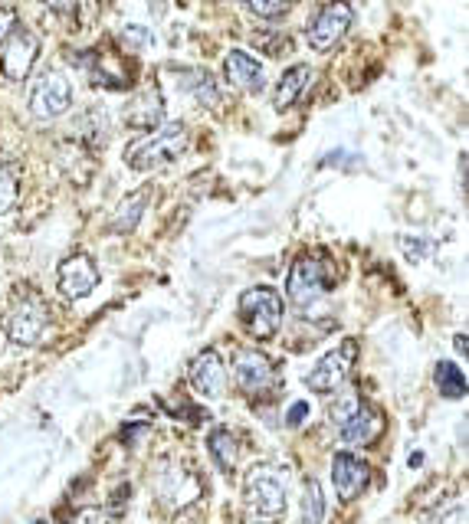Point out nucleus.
Returning <instances> with one entry per match:
<instances>
[{"mask_svg": "<svg viewBox=\"0 0 469 524\" xmlns=\"http://www.w3.org/2000/svg\"><path fill=\"white\" fill-rule=\"evenodd\" d=\"M191 145V131L184 122H164L158 128H151L148 135L135 138L125 148V164L135 171H155L161 164L178 161L181 154Z\"/></svg>", "mask_w": 469, "mask_h": 524, "instance_id": "obj_1", "label": "nucleus"}, {"mask_svg": "<svg viewBox=\"0 0 469 524\" xmlns=\"http://www.w3.org/2000/svg\"><path fill=\"white\" fill-rule=\"evenodd\" d=\"M151 488H155L158 508H164L168 515H174V511H181L187 505H194L197 498H201V492H204V485H201V479H197V472L187 466V462H174V459L161 462Z\"/></svg>", "mask_w": 469, "mask_h": 524, "instance_id": "obj_2", "label": "nucleus"}, {"mask_svg": "<svg viewBox=\"0 0 469 524\" xmlns=\"http://www.w3.org/2000/svg\"><path fill=\"white\" fill-rule=\"evenodd\" d=\"M237 315L253 338L260 341L273 338L279 325H283V299H279V292L269 289V285H256V289H246L240 295Z\"/></svg>", "mask_w": 469, "mask_h": 524, "instance_id": "obj_3", "label": "nucleus"}, {"mask_svg": "<svg viewBox=\"0 0 469 524\" xmlns=\"http://www.w3.org/2000/svg\"><path fill=\"white\" fill-rule=\"evenodd\" d=\"M243 495H246V505L263 521H276L286 515V485H283V475L273 466H256L246 472Z\"/></svg>", "mask_w": 469, "mask_h": 524, "instance_id": "obj_4", "label": "nucleus"}, {"mask_svg": "<svg viewBox=\"0 0 469 524\" xmlns=\"http://www.w3.org/2000/svg\"><path fill=\"white\" fill-rule=\"evenodd\" d=\"M53 328L50 305L40 295H27L14 305V312L7 318V338L20 344V348H40Z\"/></svg>", "mask_w": 469, "mask_h": 524, "instance_id": "obj_5", "label": "nucleus"}, {"mask_svg": "<svg viewBox=\"0 0 469 524\" xmlns=\"http://www.w3.org/2000/svg\"><path fill=\"white\" fill-rule=\"evenodd\" d=\"M69 105H73V86H69L63 69H50V73H43L37 82H33V89L27 95V109H30L33 118H40V122L60 118Z\"/></svg>", "mask_w": 469, "mask_h": 524, "instance_id": "obj_6", "label": "nucleus"}, {"mask_svg": "<svg viewBox=\"0 0 469 524\" xmlns=\"http://www.w3.org/2000/svg\"><path fill=\"white\" fill-rule=\"evenodd\" d=\"M233 377H237L240 390H246L250 397H273L279 390V367L269 361L263 351H237L233 357Z\"/></svg>", "mask_w": 469, "mask_h": 524, "instance_id": "obj_7", "label": "nucleus"}, {"mask_svg": "<svg viewBox=\"0 0 469 524\" xmlns=\"http://www.w3.org/2000/svg\"><path fill=\"white\" fill-rule=\"evenodd\" d=\"M355 357H358V344L355 341L338 344V348L322 354L319 361L312 364V371L306 374V387L312 393H335L348 380L351 367H355Z\"/></svg>", "mask_w": 469, "mask_h": 524, "instance_id": "obj_8", "label": "nucleus"}, {"mask_svg": "<svg viewBox=\"0 0 469 524\" xmlns=\"http://www.w3.org/2000/svg\"><path fill=\"white\" fill-rule=\"evenodd\" d=\"M348 30H351V7L328 4L309 20L306 40H309V46L315 53H328V50H335V46L345 40Z\"/></svg>", "mask_w": 469, "mask_h": 524, "instance_id": "obj_9", "label": "nucleus"}, {"mask_svg": "<svg viewBox=\"0 0 469 524\" xmlns=\"http://www.w3.org/2000/svg\"><path fill=\"white\" fill-rule=\"evenodd\" d=\"M286 292H289L292 305H299V308H309L312 302H319L322 295L328 292L325 262L312 259V256L299 259L296 266H292L289 279H286Z\"/></svg>", "mask_w": 469, "mask_h": 524, "instance_id": "obj_10", "label": "nucleus"}, {"mask_svg": "<svg viewBox=\"0 0 469 524\" xmlns=\"http://www.w3.org/2000/svg\"><path fill=\"white\" fill-rule=\"evenodd\" d=\"M40 59V37L30 30H14L4 43V53H0V66H4V76L10 82H20L30 76V69L37 66Z\"/></svg>", "mask_w": 469, "mask_h": 524, "instance_id": "obj_11", "label": "nucleus"}, {"mask_svg": "<svg viewBox=\"0 0 469 524\" xmlns=\"http://www.w3.org/2000/svg\"><path fill=\"white\" fill-rule=\"evenodd\" d=\"M56 285H60L63 299L69 302L86 299V295L96 292V285H99L96 262L89 256H69L66 262H60V269H56Z\"/></svg>", "mask_w": 469, "mask_h": 524, "instance_id": "obj_12", "label": "nucleus"}, {"mask_svg": "<svg viewBox=\"0 0 469 524\" xmlns=\"http://www.w3.org/2000/svg\"><path fill=\"white\" fill-rule=\"evenodd\" d=\"M187 377H191V387L207 400H220L227 393V367L214 348H204L194 357L191 367H187Z\"/></svg>", "mask_w": 469, "mask_h": 524, "instance_id": "obj_13", "label": "nucleus"}, {"mask_svg": "<svg viewBox=\"0 0 469 524\" xmlns=\"http://www.w3.org/2000/svg\"><path fill=\"white\" fill-rule=\"evenodd\" d=\"M332 482L342 502H351L368 488L371 482V466L365 459H358L355 452H338L332 459Z\"/></svg>", "mask_w": 469, "mask_h": 524, "instance_id": "obj_14", "label": "nucleus"}, {"mask_svg": "<svg viewBox=\"0 0 469 524\" xmlns=\"http://www.w3.org/2000/svg\"><path fill=\"white\" fill-rule=\"evenodd\" d=\"M224 76H227L230 86H237L240 92H263L266 89L263 63L243 50H230L224 56Z\"/></svg>", "mask_w": 469, "mask_h": 524, "instance_id": "obj_15", "label": "nucleus"}, {"mask_svg": "<svg viewBox=\"0 0 469 524\" xmlns=\"http://www.w3.org/2000/svg\"><path fill=\"white\" fill-rule=\"evenodd\" d=\"M381 430H384L381 413L374 407H358V413L351 416L342 430H338V436H342L345 446H365V443H371V439H378Z\"/></svg>", "mask_w": 469, "mask_h": 524, "instance_id": "obj_16", "label": "nucleus"}, {"mask_svg": "<svg viewBox=\"0 0 469 524\" xmlns=\"http://www.w3.org/2000/svg\"><path fill=\"white\" fill-rule=\"evenodd\" d=\"M125 122L132 128H158L164 125V99L158 89H145L135 95V102L125 109Z\"/></svg>", "mask_w": 469, "mask_h": 524, "instance_id": "obj_17", "label": "nucleus"}, {"mask_svg": "<svg viewBox=\"0 0 469 524\" xmlns=\"http://www.w3.org/2000/svg\"><path fill=\"white\" fill-rule=\"evenodd\" d=\"M312 76H315V69L306 66V63H299V66L286 69L283 79H279V82H276V89H273V105H276V109H279V112L292 109V105L299 102V95L306 92V86L312 82Z\"/></svg>", "mask_w": 469, "mask_h": 524, "instance_id": "obj_18", "label": "nucleus"}, {"mask_svg": "<svg viewBox=\"0 0 469 524\" xmlns=\"http://www.w3.org/2000/svg\"><path fill=\"white\" fill-rule=\"evenodd\" d=\"M207 452H210V459H214V466L230 475L233 469H237V462H240V439H237V433L227 430V426L210 430Z\"/></svg>", "mask_w": 469, "mask_h": 524, "instance_id": "obj_19", "label": "nucleus"}, {"mask_svg": "<svg viewBox=\"0 0 469 524\" xmlns=\"http://www.w3.org/2000/svg\"><path fill=\"white\" fill-rule=\"evenodd\" d=\"M178 82H181V89L184 92H191L197 102L204 105V109H217L220 105V89H217V82L214 76L207 73V69H178Z\"/></svg>", "mask_w": 469, "mask_h": 524, "instance_id": "obj_20", "label": "nucleus"}, {"mask_svg": "<svg viewBox=\"0 0 469 524\" xmlns=\"http://www.w3.org/2000/svg\"><path fill=\"white\" fill-rule=\"evenodd\" d=\"M148 207V190H138V194H128L115 213L109 217V230L112 233H135V226L142 223V213Z\"/></svg>", "mask_w": 469, "mask_h": 524, "instance_id": "obj_21", "label": "nucleus"}, {"mask_svg": "<svg viewBox=\"0 0 469 524\" xmlns=\"http://www.w3.org/2000/svg\"><path fill=\"white\" fill-rule=\"evenodd\" d=\"M20 200V164L0 154V213H10Z\"/></svg>", "mask_w": 469, "mask_h": 524, "instance_id": "obj_22", "label": "nucleus"}, {"mask_svg": "<svg viewBox=\"0 0 469 524\" xmlns=\"http://www.w3.org/2000/svg\"><path fill=\"white\" fill-rule=\"evenodd\" d=\"M433 384L447 400H463L466 397V374L450 361H440L437 371H433Z\"/></svg>", "mask_w": 469, "mask_h": 524, "instance_id": "obj_23", "label": "nucleus"}, {"mask_svg": "<svg viewBox=\"0 0 469 524\" xmlns=\"http://www.w3.org/2000/svg\"><path fill=\"white\" fill-rule=\"evenodd\" d=\"M325 518V495L319 482H306L302 488V502H299V524H322Z\"/></svg>", "mask_w": 469, "mask_h": 524, "instance_id": "obj_24", "label": "nucleus"}, {"mask_svg": "<svg viewBox=\"0 0 469 524\" xmlns=\"http://www.w3.org/2000/svg\"><path fill=\"white\" fill-rule=\"evenodd\" d=\"M358 407H361V403H358L355 393H345V397H338V400H335V407L328 410V420H332V423L338 426V430H342V426L351 420V416L358 413Z\"/></svg>", "mask_w": 469, "mask_h": 524, "instance_id": "obj_25", "label": "nucleus"}, {"mask_svg": "<svg viewBox=\"0 0 469 524\" xmlns=\"http://www.w3.org/2000/svg\"><path fill=\"white\" fill-rule=\"evenodd\" d=\"M401 253L410 262H424L433 253V243L424 240V236H401Z\"/></svg>", "mask_w": 469, "mask_h": 524, "instance_id": "obj_26", "label": "nucleus"}, {"mask_svg": "<svg viewBox=\"0 0 469 524\" xmlns=\"http://www.w3.org/2000/svg\"><path fill=\"white\" fill-rule=\"evenodd\" d=\"M246 10H250V14H256V17H263V20H279V17H286L289 10H292V4H286V0H266V4H260V0H256V4H246Z\"/></svg>", "mask_w": 469, "mask_h": 524, "instance_id": "obj_27", "label": "nucleus"}, {"mask_svg": "<svg viewBox=\"0 0 469 524\" xmlns=\"http://www.w3.org/2000/svg\"><path fill=\"white\" fill-rule=\"evenodd\" d=\"M145 433H148V420H138V423H125L119 439H122L125 446H138V439H142Z\"/></svg>", "mask_w": 469, "mask_h": 524, "instance_id": "obj_28", "label": "nucleus"}, {"mask_svg": "<svg viewBox=\"0 0 469 524\" xmlns=\"http://www.w3.org/2000/svg\"><path fill=\"white\" fill-rule=\"evenodd\" d=\"M122 37H125L128 43H132V46H148V43H151V33L142 27V23H125Z\"/></svg>", "mask_w": 469, "mask_h": 524, "instance_id": "obj_29", "label": "nucleus"}, {"mask_svg": "<svg viewBox=\"0 0 469 524\" xmlns=\"http://www.w3.org/2000/svg\"><path fill=\"white\" fill-rule=\"evenodd\" d=\"M14 30H17V14L10 7H0V43H7Z\"/></svg>", "mask_w": 469, "mask_h": 524, "instance_id": "obj_30", "label": "nucleus"}, {"mask_svg": "<svg viewBox=\"0 0 469 524\" xmlns=\"http://www.w3.org/2000/svg\"><path fill=\"white\" fill-rule=\"evenodd\" d=\"M306 416H309V403L306 400H296L289 407V413H286V426H302V423H306Z\"/></svg>", "mask_w": 469, "mask_h": 524, "instance_id": "obj_31", "label": "nucleus"}, {"mask_svg": "<svg viewBox=\"0 0 469 524\" xmlns=\"http://www.w3.org/2000/svg\"><path fill=\"white\" fill-rule=\"evenodd\" d=\"M69 524H105V515L96 508H86V511H79V515H73Z\"/></svg>", "mask_w": 469, "mask_h": 524, "instance_id": "obj_32", "label": "nucleus"}, {"mask_svg": "<svg viewBox=\"0 0 469 524\" xmlns=\"http://www.w3.org/2000/svg\"><path fill=\"white\" fill-rule=\"evenodd\" d=\"M456 351L466 354V335H456Z\"/></svg>", "mask_w": 469, "mask_h": 524, "instance_id": "obj_33", "label": "nucleus"}, {"mask_svg": "<svg viewBox=\"0 0 469 524\" xmlns=\"http://www.w3.org/2000/svg\"><path fill=\"white\" fill-rule=\"evenodd\" d=\"M40 524H43V521H40Z\"/></svg>", "mask_w": 469, "mask_h": 524, "instance_id": "obj_34", "label": "nucleus"}]
</instances>
